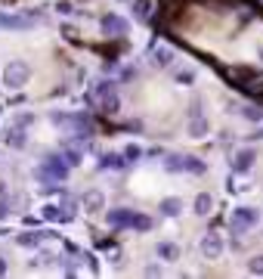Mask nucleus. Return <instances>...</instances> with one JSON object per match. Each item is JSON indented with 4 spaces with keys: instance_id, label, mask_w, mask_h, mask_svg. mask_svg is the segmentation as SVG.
Wrapping results in <instances>:
<instances>
[{
    "instance_id": "obj_1",
    "label": "nucleus",
    "mask_w": 263,
    "mask_h": 279,
    "mask_svg": "<svg viewBox=\"0 0 263 279\" xmlns=\"http://www.w3.org/2000/svg\"><path fill=\"white\" fill-rule=\"evenodd\" d=\"M108 223H112V226H133V230H149V226H152L149 217L137 214V211H124V208L112 211V214H108Z\"/></svg>"
},
{
    "instance_id": "obj_2",
    "label": "nucleus",
    "mask_w": 263,
    "mask_h": 279,
    "mask_svg": "<svg viewBox=\"0 0 263 279\" xmlns=\"http://www.w3.org/2000/svg\"><path fill=\"white\" fill-rule=\"evenodd\" d=\"M167 171H192V174H201L205 171V165L198 162V158L192 155H167Z\"/></svg>"
},
{
    "instance_id": "obj_3",
    "label": "nucleus",
    "mask_w": 263,
    "mask_h": 279,
    "mask_svg": "<svg viewBox=\"0 0 263 279\" xmlns=\"http://www.w3.org/2000/svg\"><path fill=\"white\" fill-rule=\"evenodd\" d=\"M28 81V65L25 62H13L3 69V84L6 87H22V84Z\"/></svg>"
},
{
    "instance_id": "obj_4",
    "label": "nucleus",
    "mask_w": 263,
    "mask_h": 279,
    "mask_svg": "<svg viewBox=\"0 0 263 279\" xmlns=\"http://www.w3.org/2000/svg\"><path fill=\"white\" fill-rule=\"evenodd\" d=\"M37 16L35 13H0V28H28V25H35Z\"/></svg>"
},
{
    "instance_id": "obj_5",
    "label": "nucleus",
    "mask_w": 263,
    "mask_h": 279,
    "mask_svg": "<svg viewBox=\"0 0 263 279\" xmlns=\"http://www.w3.org/2000/svg\"><path fill=\"white\" fill-rule=\"evenodd\" d=\"M257 221H260V211H257V208H239L229 223H232V230L242 233V230H248V226H254Z\"/></svg>"
},
{
    "instance_id": "obj_6",
    "label": "nucleus",
    "mask_w": 263,
    "mask_h": 279,
    "mask_svg": "<svg viewBox=\"0 0 263 279\" xmlns=\"http://www.w3.org/2000/svg\"><path fill=\"white\" fill-rule=\"evenodd\" d=\"M40 174H44L47 180H65L69 167H65V162L56 155V158H47V162H44V167H40Z\"/></svg>"
},
{
    "instance_id": "obj_7",
    "label": "nucleus",
    "mask_w": 263,
    "mask_h": 279,
    "mask_svg": "<svg viewBox=\"0 0 263 279\" xmlns=\"http://www.w3.org/2000/svg\"><path fill=\"white\" fill-rule=\"evenodd\" d=\"M96 103L105 106L108 112L118 106V96H115V87H112V84H99V87H96Z\"/></svg>"
},
{
    "instance_id": "obj_8",
    "label": "nucleus",
    "mask_w": 263,
    "mask_h": 279,
    "mask_svg": "<svg viewBox=\"0 0 263 279\" xmlns=\"http://www.w3.org/2000/svg\"><path fill=\"white\" fill-rule=\"evenodd\" d=\"M201 251H205V258H220V251H223V239H220L217 233H210L205 242H201Z\"/></svg>"
},
{
    "instance_id": "obj_9",
    "label": "nucleus",
    "mask_w": 263,
    "mask_h": 279,
    "mask_svg": "<svg viewBox=\"0 0 263 279\" xmlns=\"http://www.w3.org/2000/svg\"><path fill=\"white\" fill-rule=\"evenodd\" d=\"M3 140L10 143L13 149H19L22 143H25V137H22V124H16V128H6V130H3Z\"/></svg>"
},
{
    "instance_id": "obj_10",
    "label": "nucleus",
    "mask_w": 263,
    "mask_h": 279,
    "mask_svg": "<svg viewBox=\"0 0 263 279\" xmlns=\"http://www.w3.org/2000/svg\"><path fill=\"white\" fill-rule=\"evenodd\" d=\"M103 31H112V35H118V31H127V22L118 19V16H103Z\"/></svg>"
},
{
    "instance_id": "obj_11",
    "label": "nucleus",
    "mask_w": 263,
    "mask_h": 279,
    "mask_svg": "<svg viewBox=\"0 0 263 279\" xmlns=\"http://www.w3.org/2000/svg\"><path fill=\"white\" fill-rule=\"evenodd\" d=\"M251 165H254V152L251 149H245L235 155V171H251Z\"/></svg>"
},
{
    "instance_id": "obj_12",
    "label": "nucleus",
    "mask_w": 263,
    "mask_h": 279,
    "mask_svg": "<svg viewBox=\"0 0 263 279\" xmlns=\"http://www.w3.org/2000/svg\"><path fill=\"white\" fill-rule=\"evenodd\" d=\"M127 162V158L124 155H115V152H105V155H99V165H103V167H121Z\"/></svg>"
},
{
    "instance_id": "obj_13",
    "label": "nucleus",
    "mask_w": 263,
    "mask_h": 279,
    "mask_svg": "<svg viewBox=\"0 0 263 279\" xmlns=\"http://www.w3.org/2000/svg\"><path fill=\"white\" fill-rule=\"evenodd\" d=\"M180 199H164L161 202V214H167V217H174V214H180Z\"/></svg>"
},
{
    "instance_id": "obj_14",
    "label": "nucleus",
    "mask_w": 263,
    "mask_h": 279,
    "mask_svg": "<svg viewBox=\"0 0 263 279\" xmlns=\"http://www.w3.org/2000/svg\"><path fill=\"white\" fill-rule=\"evenodd\" d=\"M210 208H214V199H210V196H198V199H195V211H198V214H208Z\"/></svg>"
},
{
    "instance_id": "obj_15",
    "label": "nucleus",
    "mask_w": 263,
    "mask_h": 279,
    "mask_svg": "<svg viewBox=\"0 0 263 279\" xmlns=\"http://www.w3.org/2000/svg\"><path fill=\"white\" fill-rule=\"evenodd\" d=\"M40 239H44L40 233H25V236H19V245H25V248H35Z\"/></svg>"
},
{
    "instance_id": "obj_16",
    "label": "nucleus",
    "mask_w": 263,
    "mask_h": 279,
    "mask_svg": "<svg viewBox=\"0 0 263 279\" xmlns=\"http://www.w3.org/2000/svg\"><path fill=\"white\" fill-rule=\"evenodd\" d=\"M84 205H87V208H99V205H103V196H99V192H87V196H84Z\"/></svg>"
},
{
    "instance_id": "obj_17",
    "label": "nucleus",
    "mask_w": 263,
    "mask_h": 279,
    "mask_svg": "<svg viewBox=\"0 0 263 279\" xmlns=\"http://www.w3.org/2000/svg\"><path fill=\"white\" fill-rule=\"evenodd\" d=\"M248 267H251V273H260V276H263V255L251 258V264H248Z\"/></svg>"
},
{
    "instance_id": "obj_18",
    "label": "nucleus",
    "mask_w": 263,
    "mask_h": 279,
    "mask_svg": "<svg viewBox=\"0 0 263 279\" xmlns=\"http://www.w3.org/2000/svg\"><path fill=\"white\" fill-rule=\"evenodd\" d=\"M205 130H208L205 118H201V121H192V128H189V133H192V137H198V133H205Z\"/></svg>"
},
{
    "instance_id": "obj_19",
    "label": "nucleus",
    "mask_w": 263,
    "mask_h": 279,
    "mask_svg": "<svg viewBox=\"0 0 263 279\" xmlns=\"http://www.w3.org/2000/svg\"><path fill=\"white\" fill-rule=\"evenodd\" d=\"M245 118H248V121H260V118H263V112H260V109H245Z\"/></svg>"
},
{
    "instance_id": "obj_20",
    "label": "nucleus",
    "mask_w": 263,
    "mask_h": 279,
    "mask_svg": "<svg viewBox=\"0 0 263 279\" xmlns=\"http://www.w3.org/2000/svg\"><path fill=\"white\" fill-rule=\"evenodd\" d=\"M158 251H161V255H164V258H176V248H174V245H158Z\"/></svg>"
},
{
    "instance_id": "obj_21",
    "label": "nucleus",
    "mask_w": 263,
    "mask_h": 279,
    "mask_svg": "<svg viewBox=\"0 0 263 279\" xmlns=\"http://www.w3.org/2000/svg\"><path fill=\"white\" fill-rule=\"evenodd\" d=\"M155 59H158L161 65H167V62H171V53H167V50H158V53H155Z\"/></svg>"
},
{
    "instance_id": "obj_22",
    "label": "nucleus",
    "mask_w": 263,
    "mask_h": 279,
    "mask_svg": "<svg viewBox=\"0 0 263 279\" xmlns=\"http://www.w3.org/2000/svg\"><path fill=\"white\" fill-rule=\"evenodd\" d=\"M6 273V264H3V260H0V276H3Z\"/></svg>"
},
{
    "instance_id": "obj_23",
    "label": "nucleus",
    "mask_w": 263,
    "mask_h": 279,
    "mask_svg": "<svg viewBox=\"0 0 263 279\" xmlns=\"http://www.w3.org/2000/svg\"><path fill=\"white\" fill-rule=\"evenodd\" d=\"M6 214V205H3V202H0V217H3Z\"/></svg>"
}]
</instances>
